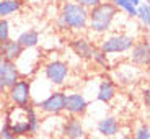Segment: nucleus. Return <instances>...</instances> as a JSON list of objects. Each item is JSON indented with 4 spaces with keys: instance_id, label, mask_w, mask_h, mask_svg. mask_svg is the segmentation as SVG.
Wrapping results in <instances>:
<instances>
[{
    "instance_id": "c85d7f7f",
    "label": "nucleus",
    "mask_w": 150,
    "mask_h": 139,
    "mask_svg": "<svg viewBox=\"0 0 150 139\" xmlns=\"http://www.w3.org/2000/svg\"><path fill=\"white\" fill-rule=\"evenodd\" d=\"M119 139H132V136L131 134H122V136H119Z\"/></svg>"
},
{
    "instance_id": "f257e3e1",
    "label": "nucleus",
    "mask_w": 150,
    "mask_h": 139,
    "mask_svg": "<svg viewBox=\"0 0 150 139\" xmlns=\"http://www.w3.org/2000/svg\"><path fill=\"white\" fill-rule=\"evenodd\" d=\"M57 25L60 30L83 31L88 28V10L77 2H65L60 7V13L57 18Z\"/></svg>"
},
{
    "instance_id": "bb28decb",
    "label": "nucleus",
    "mask_w": 150,
    "mask_h": 139,
    "mask_svg": "<svg viewBox=\"0 0 150 139\" xmlns=\"http://www.w3.org/2000/svg\"><path fill=\"white\" fill-rule=\"evenodd\" d=\"M7 93V88L4 87V83H2V80H0V100L4 98V95Z\"/></svg>"
},
{
    "instance_id": "0eeeda50",
    "label": "nucleus",
    "mask_w": 150,
    "mask_h": 139,
    "mask_svg": "<svg viewBox=\"0 0 150 139\" xmlns=\"http://www.w3.org/2000/svg\"><path fill=\"white\" fill-rule=\"evenodd\" d=\"M88 110V100L85 95L80 92H65V100H64V111H67L70 116L80 118L85 115Z\"/></svg>"
},
{
    "instance_id": "b1692460",
    "label": "nucleus",
    "mask_w": 150,
    "mask_h": 139,
    "mask_svg": "<svg viewBox=\"0 0 150 139\" xmlns=\"http://www.w3.org/2000/svg\"><path fill=\"white\" fill-rule=\"evenodd\" d=\"M79 5H82V7H85L86 10H90V8L96 7V5H100L103 2V0H75Z\"/></svg>"
},
{
    "instance_id": "f03ea898",
    "label": "nucleus",
    "mask_w": 150,
    "mask_h": 139,
    "mask_svg": "<svg viewBox=\"0 0 150 139\" xmlns=\"http://www.w3.org/2000/svg\"><path fill=\"white\" fill-rule=\"evenodd\" d=\"M119 10L116 5L109 2V0H103L100 5L90 8L88 10V28L96 34H105L111 30V25L116 18Z\"/></svg>"
},
{
    "instance_id": "423d86ee",
    "label": "nucleus",
    "mask_w": 150,
    "mask_h": 139,
    "mask_svg": "<svg viewBox=\"0 0 150 139\" xmlns=\"http://www.w3.org/2000/svg\"><path fill=\"white\" fill-rule=\"evenodd\" d=\"M69 74H70V69H69V64L65 61L54 59L49 61L44 66V77L52 85H64Z\"/></svg>"
},
{
    "instance_id": "1a4fd4ad",
    "label": "nucleus",
    "mask_w": 150,
    "mask_h": 139,
    "mask_svg": "<svg viewBox=\"0 0 150 139\" xmlns=\"http://www.w3.org/2000/svg\"><path fill=\"white\" fill-rule=\"evenodd\" d=\"M129 59L137 67H147L150 62V44L147 39L134 43V46L129 51Z\"/></svg>"
},
{
    "instance_id": "7ed1b4c3",
    "label": "nucleus",
    "mask_w": 150,
    "mask_h": 139,
    "mask_svg": "<svg viewBox=\"0 0 150 139\" xmlns=\"http://www.w3.org/2000/svg\"><path fill=\"white\" fill-rule=\"evenodd\" d=\"M134 38L129 36V34H124V33H119V34H111V36H106L98 49L103 51L106 56H117V54H126L131 51V48L134 46Z\"/></svg>"
},
{
    "instance_id": "9b49d317",
    "label": "nucleus",
    "mask_w": 150,
    "mask_h": 139,
    "mask_svg": "<svg viewBox=\"0 0 150 139\" xmlns=\"http://www.w3.org/2000/svg\"><path fill=\"white\" fill-rule=\"evenodd\" d=\"M70 48L75 53V56L83 59V61H90L91 56H93V53H95V49H96L90 39H86V38H83V36L74 38L70 41Z\"/></svg>"
},
{
    "instance_id": "2eb2a0df",
    "label": "nucleus",
    "mask_w": 150,
    "mask_h": 139,
    "mask_svg": "<svg viewBox=\"0 0 150 139\" xmlns=\"http://www.w3.org/2000/svg\"><path fill=\"white\" fill-rule=\"evenodd\" d=\"M116 97V83L112 82L111 79H103L98 85V90H96V100L98 102L105 103H111Z\"/></svg>"
},
{
    "instance_id": "20e7f679",
    "label": "nucleus",
    "mask_w": 150,
    "mask_h": 139,
    "mask_svg": "<svg viewBox=\"0 0 150 139\" xmlns=\"http://www.w3.org/2000/svg\"><path fill=\"white\" fill-rule=\"evenodd\" d=\"M4 124H7L10 131L16 136V138H21V136H28L30 133V124L26 120V111L25 108H18V106L10 105L7 115H5V121Z\"/></svg>"
},
{
    "instance_id": "dca6fc26",
    "label": "nucleus",
    "mask_w": 150,
    "mask_h": 139,
    "mask_svg": "<svg viewBox=\"0 0 150 139\" xmlns=\"http://www.w3.org/2000/svg\"><path fill=\"white\" fill-rule=\"evenodd\" d=\"M16 41L23 49H31L34 46H38V43H39V33L36 30H26L16 38Z\"/></svg>"
},
{
    "instance_id": "39448f33",
    "label": "nucleus",
    "mask_w": 150,
    "mask_h": 139,
    "mask_svg": "<svg viewBox=\"0 0 150 139\" xmlns=\"http://www.w3.org/2000/svg\"><path fill=\"white\" fill-rule=\"evenodd\" d=\"M8 102L13 106L25 108L31 103V82L28 79H20L15 85L7 88Z\"/></svg>"
},
{
    "instance_id": "7c9ffc66",
    "label": "nucleus",
    "mask_w": 150,
    "mask_h": 139,
    "mask_svg": "<svg viewBox=\"0 0 150 139\" xmlns=\"http://www.w3.org/2000/svg\"><path fill=\"white\" fill-rule=\"evenodd\" d=\"M2 110H4V103H2V100H0V113H2Z\"/></svg>"
},
{
    "instance_id": "2f4dec72",
    "label": "nucleus",
    "mask_w": 150,
    "mask_h": 139,
    "mask_svg": "<svg viewBox=\"0 0 150 139\" xmlns=\"http://www.w3.org/2000/svg\"><path fill=\"white\" fill-rule=\"evenodd\" d=\"M144 2H145V4H149V2H150V0H144Z\"/></svg>"
},
{
    "instance_id": "ddd939ff",
    "label": "nucleus",
    "mask_w": 150,
    "mask_h": 139,
    "mask_svg": "<svg viewBox=\"0 0 150 139\" xmlns=\"http://www.w3.org/2000/svg\"><path fill=\"white\" fill-rule=\"evenodd\" d=\"M96 131L105 138H114L121 131V123L116 116H105L98 121Z\"/></svg>"
},
{
    "instance_id": "9d476101",
    "label": "nucleus",
    "mask_w": 150,
    "mask_h": 139,
    "mask_svg": "<svg viewBox=\"0 0 150 139\" xmlns=\"http://www.w3.org/2000/svg\"><path fill=\"white\" fill-rule=\"evenodd\" d=\"M62 138L64 139H83L85 138V128H83V123L80 121V118L70 116L62 123Z\"/></svg>"
},
{
    "instance_id": "c756f323",
    "label": "nucleus",
    "mask_w": 150,
    "mask_h": 139,
    "mask_svg": "<svg viewBox=\"0 0 150 139\" xmlns=\"http://www.w3.org/2000/svg\"><path fill=\"white\" fill-rule=\"evenodd\" d=\"M4 62H5V59L2 57V54H0V71H2V66H4Z\"/></svg>"
},
{
    "instance_id": "393cba45",
    "label": "nucleus",
    "mask_w": 150,
    "mask_h": 139,
    "mask_svg": "<svg viewBox=\"0 0 150 139\" xmlns=\"http://www.w3.org/2000/svg\"><path fill=\"white\" fill-rule=\"evenodd\" d=\"M0 139H18V138L10 131V128H8L7 124H4L0 128Z\"/></svg>"
},
{
    "instance_id": "cd10ccee",
    "label": "nucleus",
    "mask_w": 150,
    "mask_h": 139,
    "mask_svg": "<svg viewBox=\"0 0 150 139\" xmlns=\"http://www.w3.org/2000/svg\"><path fill=\"white\" fill-rule=\"evenodd\" d=\"M127 2H129V4H131V5H134L135 8H137V7H139V5H140V4H142V0H127Z\"/></svg>"
},
{
    "instance_id": "5701e85b",
    "label": "nucleus",
    "mask_w": 150,
    "mask_h": 139,
    "mask_svg": "<svg viewBox=\"0 0 150 139\" xmlns=\"http://www.w3.org/2000/svg\"><path fill=\"white\" fill-rule=\"evenodd\" d=\"M132 139H150V128H149V124L144 123L140 124L139 128L134 131V138Z\"/></svg>"
},
{
    "instance_id": "6e6552de",
    "label": "nucleus",
    "mask_w": 150,
    "mask_h": 139,
    "mask_svg": "<svg viewBox=\"0 0 150 139\" xmlns=\"http://www.w3.org/2000/svg\"><path fill=\"white\" fill-rule=\"evenodd\" d=\"M64 100H65V92L62 90H54L39 103H34L38 108L46 115H60L64 111Z\"/></svg>"
},
{
    "instance_id": "aec40b11",
    "label": "nucleus",
    "mask_w": 150,
    "mask_h": 139,
    "mask_svg": "<svg viewBox=\"0 0 150 139\" xmlns=\"http://www.w3.org/2000/svg\"><path fill=\"white\" fill-rule=\"evenodd\" d=\"M112 4L116 5L117 10L126 11V13H127L131 18H135V16H137V8H135L134 5L129 4L127 0H112Z\"/></svg>"
},
{
    "instance_id": "6ab92c4d",
    "label": "nucleus",
    "mask_w": 150,
    "mask_h": 139,
    "mask_svg": "<svg viewBox=\"0 0 150 139\" xmlns=\"http://www.w3.org/2000/svg\"><path fill=\"white\" fill-rule=\"evenodd\" d=\"M135 18H139L140 23H142L145 28L150 26V5L149 4H140L137 7V16Z\"/></svg>"
},
{
    "instance_id": "f3484780",
    "label": "nucleus",
    "mask_w": 150,
    "mask_h": 139,
    "mask_svg": "<svg viewBox=\"0 0 150 139\" xmlns=\"http://www.w3.org/2000/svg\"><path fill=\"white\" fill-rule=\"evenodd\" d=\"M21 7L23 0H0V20L20 11Z\"/></svg>"
},
{
    "instance_id": "412c9836",
    "label": "nucleus",
    "mask_w": 150,
    "mask_h": 139,
    "mask_svg": "<svg viewBox=\"0 0 150 139\" xmlns=\"http://www.w3.org/2000/svg\"><path fill=\"white\" fill-rule=\"evenodd\" d=\"M91 61H93L96 66H100V67H103V69H106V67H109V56H106L103 51H100V49H95V53H93V56H91Z\"/></svg>"
},
{
    "instance_id": "4be33fe9",
    "label": "nucleus",
    "mask_w": 150,
    "mask_h": 139,
    "mask_svg": "<svg viewBox=\"0 0 150 139\" xmlns=\"http://www.w3.org/2000/svg\"><path fill=\"white\" fill-rule=\"evenodd\" d=\"M10 39V23L7 18L0 20V43Z\"/></svg>"
},
{
    "instance_id": "a211bd4d",
    "label": "nucleus",
    "mask_w": 150,
    "mask_h": 139,
    "mask_svg": "<svg viewBox=\"0 0 150 139\" xmlns=\"http://www.w3.org/2000/svg\"><path fill=\"white\" fill-rule=\"evenodd\" d=\"M25 111H26V120L30 124V133L31 134H36L39 131V126H41V120H39V115H38L36 108L31 105L25 106Z\"/></svg>"
},
{
    "instance_id": "f8f14e48",
    "label": "nucleus",
    "mask_w": 150,
    "mask_h": 139,
    "mask_svg": "<svg viewBox=\"0 0 150 139\" xmlns=\"http://www.w3.org/2000/svg\"><path fill=\"white\" fill-rule=\"evenodd\" d=\"M20 79H21V72H20L16 62H8V61H5L4 66H2V71H0V80H2L4 87L5 88H10Z\"/></svg>"
},
{
    "instance_id": "4468645a",
    "label": "nucleus",
    "mask_w": 150,
    "mask_h": 139,
    "mask_svg": "<svg viewBox=\"0 0 150 139\" xmlns=\"http://www.w3.org/2000/svg\"><path fill=\"white\" fill-rule=\"evenodd\" d=\"M0 54L5 61L8 62H15L16 59H20L23 54V48L18 44L16 39H7V41L0 43Z\"/></svg>"
},
{
    "instance_id": "a878e982",
    "label": "nucleus",
    "mask_w": 150,
    "mask_h": 139,
    "mask_svg": "<svg viewBox=\"0 0 150 139\" xmlns=\"http://www.w3.org/2000/svg\"><path fill=\"white\" fill-rule=\"evenodd\" d=\"M142 102H144V105H145V108L150 105V90L149 88H144L142 90Z\"/></svg>"
}]
</instances>
